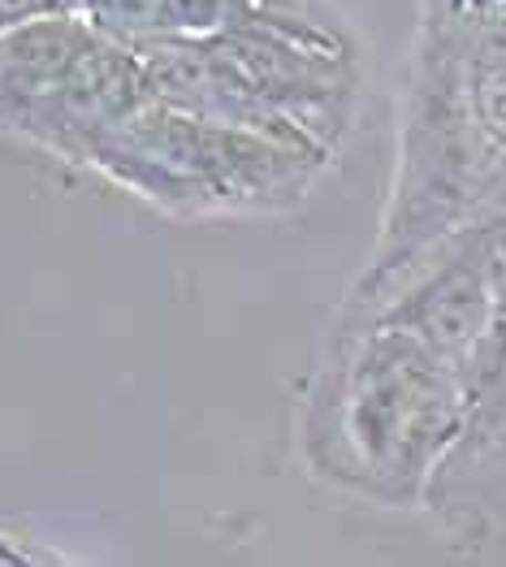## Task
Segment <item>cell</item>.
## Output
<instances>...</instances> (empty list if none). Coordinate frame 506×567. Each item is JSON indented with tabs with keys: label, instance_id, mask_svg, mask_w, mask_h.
Segmentation results:
<instances>
[{
	"label": "cell",
	"instance_id": "cell-6",
	"mask_svg": "<svg viewBox=\"0 0 506 567\" xmlns=\"http://www.w3.org/2000/svg\"><path fill=\"white\" fill-rule=\"evenodd\" d=\"M44 13H65V9H61V0H0V31L44 18Z\"/></svg>",
	"mask_w": 506,
	"mask_h": 567
},
{
	"label": "cell",
	"instance_id": "cell-1",
	"mask_svg": "<svg viewBox=\"0 0 506 567\" xmlns=\"http://www.w3.org/2000/svg\"><path fill=\"white\" fill-rule=\"evenodd\" d=\"M467 369L390 312H338L303 394V464L381 507H415L459 437Z\"/></svg>",
	"mask_w": 506,
	"mask_h": 567
},
{
	"label": "cell",
	"instance_id": "cell-2",
	"mask_svg": "<svg viewBox=\"0 0 506 567\" xmlns=\"http://www.w3.org/2000/svg\"><path fill=\"white\" fill-rule=\"evenodd\" d=\"M87 165L174 217H221L299 204L329 165V152L199 117L152 95L100 140Z\"/></svg>",
	"mask_w": 506,
	"mask_h": 567
},
{
	"label": "cell",
	"instance_id": "cell-5",
	"mask_svg": "<svg viewBox=\"0 0 506 567\" xmlns=\"http://www.w3.org/2000/svg\"><path fill=\"white\" fill-rule=\"evenodd\" d=\"M0 564L4 567H31V564H65V555L48 550L31 537H18V533H4L0 528Z\"/></svg>",
	"mask_w": 506,
	"mask_h": 567
},
{
	"label": "cell",
	"instance_id": "cell-4",
	"mask_svg": "<svg viewBox=\"0 0 506 567\" xmlns=\"http://www.w3.org/2000/svg\"><path fill=\"white\" fill-rule=\"evenodd\" d=\"M65 13L87 18L109 40L135 48L204 40L230 27H277V31H321L342 27L324 0H61Z\"/></svg>",
	"mask_w": 506,
	"mask_h": 567
},
{
	"label": "cell",
	"instance_id": "cell-3",
	"mask_svg": "<svg viewBox=\"0 0 506 567\" xmlns=\"http://www.w3.org/2000/svg\"><path fill=\"white\" fill-rule=\"evenodd\" d=\"M152 95L135 48L79 13H44L0 31V126L79 165Z\"/></svg>",
	"mask_w": 506,
	"mask_h": 567
}]
</instances>
